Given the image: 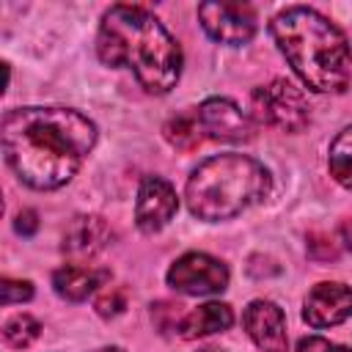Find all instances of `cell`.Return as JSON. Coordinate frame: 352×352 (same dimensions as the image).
Segmentation results:
<instances>
[{"instance_id": "3957f363", "label": "cell", "mask_w": 352, "mask_h": 352, "mask_svg": "<svg viewBox=\"0 0 352 352\" xmlns=\"http://www.w3.org/2000/svg\"><path fill=\"white\" fill-rule=\"evenodd\" d=\"M272 38L294 74L319 94H341L352 77V50L341 28L308 6L280 11L272 25Z\"/></svg>"}, {"instance_id": "9c48e42d", "label": "cell", "mask_w": 352, "mask_h": 352, "mask_svg": "<svg viewBox=\"0 0 352 352\" xmlns=\"http://www.w3.org/2000/svg\"><path fill=\"white\" fill-rule=\"evenodd\" d=\"M179 209L176 190L160 176H146L135 201V223L143 234H157Z\"/></svg>"}, {"instance_id": "7402d4cb", "label": "cell", "mask_w": 352, "mask_h": 352, "mask_svg": "<svg viewBox=\"0 0 352 352\" xmlns=\"http://www.w3.org/2000/svg\"><path fill=\"white\" fill-rule=\"evenodd\" d=\"M16 231L22 234V236H30V234H36V228H38V214L33 212V209H25V212H19L16 214Z\"/></svg>"}, {"instance_id": "277c9868", "label": "cell", "mask_w": 352, "mask_h": 352, "mask_svg": "<svg viewBox=\"0 0 352 352\" xmlns=\"http://www.w3.org/2000/svg\"><path fill=\"white\" fill-rule=\"evenodd\" d=\"M270 170L248 154H217L204 160L187 179V206L198 220H228L270 195Z\"/></svg>"}, {"instance_id": "30bf717a", "label": "cell", "mask_w": 352, "mask_h": 352, "mask_svg": "<svg viewBox=\"0 0 352 352\" xmlns=\"http://www.w3.org/2000/svg\"><path fill=\"white\" fill-rule=\"evenodd\" d=\"M242 324L261 352H286V346H289L286 319L275 302L253 300L242 314Z\"/></svg>"}, {"instance_id": "7a4b0ae2", "label": "cell", "mask_w": 352, "mask_h": 352, "mask_svg": "<svg viewBox=\"0 0 352 352\" xmlns=\"http://www.w3.org/2000/svg\"><path fill=\"white\" fill-rule=\"evenodd\" d=\"M96 55L104 66L132 69L148 94H168L182 74V50L143 6H113L99 25Z\"/></svg>"}, {"instance_id": "ba28073f", "label": "cell", "mask_w": 352, "mask_h": 352, "mask_svg": "<svg viewBox=\"0 0 352 352\" xmlns=\"http://www.w3.org/2000/svg\"><path fill=\"white\" fill-rule=\"evenodd\" d=\"M195 116H198V124H201L204 138L226 140V143H245V140L253 138L250 118L231 99L212 96L201 107H195Z\"/></svg>"}, {"instance_id": "5b68a950", "label": "cell", "mask_w": 352, "mask_h": 352, "mask_svg": "<svg viewBox=\"0 0 352 352\" xmlns=\"http://www.w3.org/2000/svg\"><path fill=\"white\" fill-rule=\"evenodd\" d=\"M250 104H253V116L261 124L275 126L280 132H302L311 121V104L305 94L283 77L256 88Z\"/></svg>"}, {"instance_id": "d4e9b609", "label": "cell", "mask_w": 352, "mask_h": 352, "mask_svg": "<svg viewBox=\"0 0 352 352\" xmlns=\"http://www.w3.org/2000/svg\"><path fill=\"white\" fill-rule=\"evenodd\" d=\"M204 352H220V349H204Z\"/></svg>"}, {"instance_id": "44dd1931", "label": "cell", "mask_w": 352, "mask_h": 352, "mask_svg": "<svg viewBox=\"0 0 352 352\" xmlns=\"http://www.w3.org/2000/svg\"><path fill=\"white\" fill-rule=\"evenodd\" d=\"M297 352H352V349L338 346V344H333L327 338H319V336H308V338H300Z\"/></svg>"}, {"instance_id": "8992f818", "label": "cell", "mask_w": 352, "mask_h": 352, "mask_svg": "<svg viewBox=\"0 0 352 352\" xmlns=\"http://www.w3.org/2000/svg\"><path fill=\"white\" fill-rule=\"evenodd\" d=\"M168 286L182 294H217L228 286V267L209 253H184L170 264Z\"/></svg>"}, {"instance_id": "d6986e66", "label": "cell", "mask_w": 352, "mask_h": 352, "mask_svg": "<svg viewBox=\"0 0 352 352\" xmlns=\"http://www.w3.org/2000/svg\"><path fill=\"white\" fill-rule=\"evenodd\" d=\"M33 297V286L30 280H11V278H3L0 283V302L3 305H11V302H25Z\"/></svg>"}, {"instance_id": "8fae6325", "label": "cell", "mask_w": 352, "mask_h": 352, "mask_svg": "<svg viewBox=\"0 0 352 352\" xmlns=\"http://www.w3.org/2000/svg\"><path fill=\"white\" fill-rule=\"evenodd\" d=\"M352 316V289L344 283H316L302 308V319L311 327H333Z\"/></svg>"}, {"instance_id": "ac0fdd59", "label": "cell", "mask_w": 352, "mask_h": 352, "mask_svg": "<svg viewBox=\"0 0 352 352\" xmlns=\"http://www.w3.org/2000/svg\"><path fill=\"white\" fill-rule=\"evenodd\" d=\"M94 308H96L99 316L113 319V316H118V314L126 308V292H124L121 286H107L104 292H99Z\"/></svg>"}, {"instance_id": "9a60e30c", "label": "cell", "mask_w": 352, "mask_h": 352, "mask_svg": "<svg viewBox=\"0 0 352 352\" xmlns=\"http://www.w3.org/2000/svg\"><path fill=\"white\" fill-rule=\"evenodd\" d=\"M162 135L165 140L179 148V151H192L201 140H204V132H201V124H198V116L195 110H187L176 118H170L165 126H162Z\"/></svg>"}, {"instance_id": "5bb4252c", "label": "cell", "mask_w": 352, "mask_h": 352, "mask_svg": "<svg viewBox=\"0 0 352 352\" xmlns=\"http://www.w3.org/2000/svg\"><path fill=\"white\" fill-rule=\"evenodd\" d=\"M234 324V311L226 302H204L198 308H192L190 314L182 316L179 322V336L182 338H201L209 333H220L228 330Z\"/></svg>"}, {"instance_id": "603a6c76", "label": "cell", "mask_w": 352, "mask_h": 352, "mask_svg": "<svg viewBox=\"0 0 352 352\" xmlns=\"http://www.w3.org/2000/svg\"><path fill=\"white\" fill-rule=\"evenodd\" d=\"M341 242L346 250H352V217L344 220V226H341Z\"/></svg>"}, {"instance_id": "6da1fadb", "label": "cell", "mask_w": 352, "mask_h": 352, "mask_svg": "<svg viewBox=\"0 0 352 352\" xmlns=\"http://www.w3.org/2000/svg\"><path fill=\"white\" fill-rule=\"evenodd\" d=\"M96 143V126L72 107H16L3 116V154L33 190L63 187Z\"/></svg>"}, {"instance_id": "52a82bcc", "label": "cell", "mask_w": 352, "mask_h": 352, "mask_svg": "<svg viewBox=\"0 0 352 352\" xmlns=\"http://www.w3.org/2000/svg\"><path fill=\"white\" fill-rule=\"evenodd\" d=\"M198 19L204 30L220 44H248L256 33V11L248 3H220L206 0L198 6Z\"/></svg>"}, {"instance_id": "e0dca14e", "label": "cell", "mask_w": 352, "mask_h": 352, "mask_svg": "<svg viewBox=\"0 0 352 352\" xmlns=\"http://www.w3.org/2000/svg\"><path fill=\"white\" fill-rule=\"evenodd\" d=\"M38 330H41V324H38L33 316L16 314V316H11V319L3 324V338H6L8 346L22 349V346H28V344H33V341L38 338Z\"/></svg>"}, {"instance_id": "ffe728a7", "label": "cell", "mask_w": 352, "mask_h": 352, "mask_svg": "<svg viewBox=\"0 0 352 352\" xmlns=\"http://www.w3.org/2000/svg\"><path fill=\"white\" fill-rule=\"evenodd\" d=\"M308 253L316 261H330V258L338 256V248H336V242L327 234H311L308 236Z\"/></svg>"}, {"instance_id": "4fadbf2b", "label": "cell", "mask_w": 352, "mask_h": 352, "mask_svg": "<svg viewBox=\"0 0 352 352\" xmlns=\"http://www.w3.org/2000/svg\"><path fill=\"white\" fill-rule=\"evenodd\" d=\"M107 278H110L107 270H96V267H88V264H66V267L55 270L52 286L60 297H66L72 302H80L91 292H96Z\"/></svg>"}, {"instance_id": "7c38bea8", "label": "cell", "mask_w": 352, "mask_h": 352, "mask_svg": "<svg viewBox=\"0 0 352 352\" xmlns=\"http://www.w3.org/2000/svg\"><path fill=\"white\" fill-rule=\"evenodd\" d=\"M110 226L96 217V214H80L72 220L63 236V250L74 258H88L96 256L107 242H110Z\"/></svg>"}, {"instance_id": "cb8c5ba5", "label": "cell", "mask_w": 352, "mask_h": 352, "mask_svg": "<svg viewBox=\"0 0 352 352\" xmlns=\"http://www.w3.org/2000/svg\"><path fill=\"white\" fill-rule=\"evenodd\" d=\"M96 352H121L118 346H104V349H96Z\"/></svg>"}, {"instance_id": "2e32d148", "label": "cell", "mask_w": 352, "mask_h": 352, "mask_svg": "<svg viewBox=\"0 0 352 352\" xmlns=\"http://www.w3.org/2000/svg\"><path fill=\"white\" fill-rule=\"evenodd\" d=\"M327 165H330V176L346 190H352V126L341 129L330 143Z\"/></svg>"}]
</instances>
